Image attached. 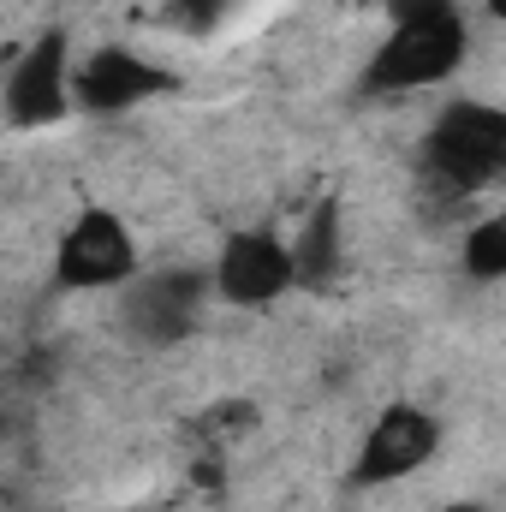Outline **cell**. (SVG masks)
Listing matches in <instances>:
<instances>
[{"label": "cell", "mask_w": 506, "mask_h": 512, "mask_svg": "<svg viewBox=\"0 0 506 512\" xmlns=\"http://www.w3.org/2000/svg\"><path fill=\"white\" fill-rule=\"evenodd\" d=\"M161 90H173V78L131 48H96L84 66H72V102L90 114H131Z\"/></svg>", "instance_id": "ba28073f"}, {"label": "cell", "mask_w": 506, "mask_h": 512, "mask_svg": "<svg viewBox=\"0 0 506 512\" xmlns=\"http://www.w3.org/2000/svg\"><path fill=\"white\" fill-rule=\"evenodd\" d=\"M411 12H459V0H393V18H411Z\"/></svg>", "instance_id": "8fae6325"}, {"label": "cell", "mask_w": 506, "mask_h": 512, "mask_svg": "<svg viewBox=\"0 0 506 512\" xmlns=\"http://www.w3.org/2000/svg\"><path fill=\"white\" fill-rule=\"evenodd\" d=\"M441 512H489V507H471V501H465V507H441Z\"/></svg>", "instance_id": "7c38bea8"}, {"label": "cell", "mask_w": 506, "mask_h": 512, "mask_svg": "<svg viewBox=\"0 0 506 512\" xmlns=\"http://www.w3.org/2000/svg\"><path fill=\"white\" fill-rule=\"evenodd\" d=\"M292 251V274L304 286H322L340 274V203H322L310 221H304V239L286 245Z\"/></svg>", "instance_id": "9c48e42d"}, {"label": "cell", "mask_w": 506, "mask_h": 512, "mask_svg": "<svg viewBox=\"0 0 506 512\" xmlns=\"http://www.w3.org/2000/svg\"><path fill=\"white\" fill-rule=\"evenodd\" d=\"M131 274H137V239L114 209H84L54 251V280L66 292H114Z\"/></svg>", "instance_id": "3957f363"}, {"label": "cell", "mask_w": 506, "mask_h": 512, "mask_svg": "<svg viewBox=\"0 0 506 512\" xmlns=\"http://www.w3.org/2000/svg\"><path fill=\"white\" fill-rule=\"evenodd\" d=\"M6 423H12V417H6V405H0V435H6Z\"/></svg>", "instance_id": "4fadbf2b"}, {"label": "cell", "mask_w": 506, "mask_h": 512, "mask_svg": "<svg viewBox=\"0 0 506 512\" xmlns=\"http://www.w3.org/2000/svg\"><path fill=\"white\" fill-rule=\"evenodd\" d=\"M465 48H471V30L459 12H411V18H393V30L381 36V48L364 66V84L376 96H405V90H429V84H447L459 66H465Z\"/></svg>", "instance_id": "6da1fadb"}, {"label": "cell", "mask_w": 506, "mask_h": 512, "mask_svg": "<svg viewBox=\"0 0 506 512\" xmlns=\"http://www.w3.org/2000/svg\"><path fill=\"white\" fill-rule=\"evenodd\" d=\"M435 447H441V423H435L423 405L399 399V405H387L376 423L364 429V447H358V459H352V483H358V489L405 483L411 471H423V465L435 459Z\"/></svg>", "instance_id": "277c9868"}, {"label": "cell", "mask_w": 506, "mask_h": 512, "mask_svg": "<svg viewBox=\"0 0 506 512\" xmlns=\"http://www.w3.org/2000/svg\"><path fill=\"white\" fill-rule=\"evenodd\" d=\"M209 286L239 310H262V304H274L280 292L298 286L292 251L274 233H233L215 256V268H209Z\"/></svg>", "instance_id": "52a82bcc"}, {"label": "cell", "mask_w": 506, "mask_h": 512, "mask_svg": "<svg viewBox=\"0 0 506 512\" xmlns=\"http://www.w3.org/2000/svg\"><path fill=\"white\" fill-rule=\"evenodd\" d=\"M66 114H72V42L66 30H42L6 72V120L60 126Z\"/></svg>", "instance_id": "5b68a950"}, {"label": "cell", "mask_w": 506, "mask_h": 512, "mask_svg": "<svg viewBox=\"0 0 506 512\" xmlns=\"http://www.w3.org/2000/svg\"><path fill=\"white\" fill-rule=\"evenodd\" d=\"M465 274L483 280V286L506 280V215H483L465 233Z\"/></svg>", "instance_id": "30bf717a"}, {"label": "cell", "mask_w": 506, "mask_h": 512, "mask_svg": "<svg viewBox=\"0 0 506 512\" xmlns=\"http://www.w3.org/2000/svg\"><path fill=\"white\" fill-rule=\"evenodd\" d=\"M203 292L209 274L197 268H155V274H131L126 280V328L149 346H179L197 316H203Z\"/></svg>", "instance_id": "8992f818"}, {"label": "cell", "mask_w": 506, "mask_h": 512, "mask_svg": "<svg viewBox=\"0 0 506 512\" xmlns=\"http://www.w3.org/2000/svg\"><path fill=\"white\" fill-rule=\"evenodd\" d=\"M429 173L447 191H483L495 185L506 167V114L495 102H453L441 108V120L429 126L423 143Z\"/></svg>", "instance_id": "7a4b0ae2"}]
</instances>
